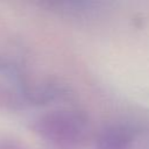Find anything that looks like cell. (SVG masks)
<instances>
[{"mask_svg": "<svg viewBox=\"0 0 149 149\" xmlns=\"http://www.w3.org/2000/svg\"><path fill=\"white\" fill-rule=\"evenodd\" d=\"M33 128L55 149H85L93 142L88 118L76 109L49 111L34 121Z\"/></svg>", "mask_w": 149, "mask_h": 149, "instance_id": "6da1fadb", "label": "cell"}, {"mask_svg": "<svg viewBox=\"0 0 149 149\" xmlns=\"http://www.w3.org/2000/svg\"><path fill=\"white\" fill-rule=\"evenodd\" d=\"M140 128L127 123H113L105 127L92 142V149H128Z\"/></svg>", "mask_w": 149, "mask_h": 149, "instance_id": "7a4b0ae2", "label": "cell"}, {"mask_svg": "<svg viewBox=\"0 0 149 149\" xmlns=\"http://www.w3.org/2000/svg\"><path fill=\"white\" fill-rule=\"evenodd\" d=\"M128 149H149V130L140 129Z\"/></svg>", "mask_w": 149, "mask_h": 149, "instance_id": "3957f363", "label": "cell"}, {"mask_svg": "<svg viewBox=\"0 0 149 149\" xmlns=\"http://www.w3.org/2000/svg\"><path fill=\"white\" fill-rule=\"evenodd\" d=\"M0 149H26V148L16 141L2 140V141H0Z\"/></svg>", "mask_w": 149, "mask_h": 149, "instance_id": "277c9868", "label": "cell"}]
</instances>
